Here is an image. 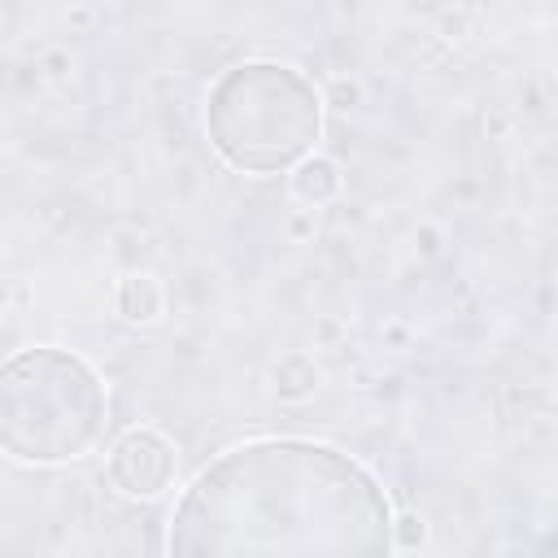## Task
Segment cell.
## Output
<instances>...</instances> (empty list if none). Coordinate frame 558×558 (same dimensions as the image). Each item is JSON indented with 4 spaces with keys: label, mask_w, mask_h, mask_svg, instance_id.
I'll list each match as a JSON object with an SVG mask.
<instances>
[{
    "label": "cell",
    "mask_w": 558,
    "mask_h": 558,
    "mask_svg": "<svg viewBox=\"0 0 558 558\" xmlns=\"http://www.w3.org/2000/svg\"><path fill=\"white\" fill-rule=\"evenodd\" d=\"M371 466L310 436H253L205 462L166 523V558H392Z\"/></svg>",
    "instance_id": "6da1fadb"
},
{
    "label": "cell",
    "mask_w": 558,
    "mask_h": 558,
    "mask_svg": "<svg viewBox=\"0 0 558 558\" xmlns=\"http://www.w3.org/2000/svg\"><path fill=\"white\" fill-rule=\"evenodd\" d=\"M323 122V87L275 57H248L218 70L201 109V126L218 161L248 179L292 174L310 153H318Z\"/></svg>",
    "instance_id": "7a4b0ae2"
},
{
    "label": "cell",
    "mask_w": 558,
    "mask_h": 558,
    "mask_svg": "<svg viewBox=\"0 0 558 558\" xmlns=\"http://www.w3.org/2000/svg\"><path fill=\"white\" fill-rule=\"evenodd\" d=\"M109 392L100 371L57 344L17 349L0 375V445L22 466H65L105 436Z\"/></svg>",
    "instance_id": "3957f363"
},
{
    "label": "cell",
    "mask_w": 558,
    "mask_h": 558,
    "mask_svg": "<svg viewBox=\"0 0 558 558\" xmlns=\"http://www.w3.org/2000/svg\"><path fill=\"white\" fill-rule=\"evenodd\" d=\"M105 480L126 501H157L179 484V445L161 427L135 423L105 449Z\"/></svg>",
    "instance_id": "277c9868"
},
{
    "label": "cell",
    "mask_w": 558,
    "mask_h": 558,
    "mask_svg": "<svg viewBox=\"0 0 558 558\" xmlns=\"http://www.w3.org/2000/svg\"><path fill=\"white\" fill-rule=\"evenodd\" d=\"M288 196L301 205V209H327L344 196V170L331 153H310L292 174H288Z\"/></svg>",
    "instance_id": "5b68a950"
},
{
    "label": "cell",
    "mask_w": 558,
    "mask_h": 558,
    "mask_svg": "<svg viewBox=\"0 0 558 558\" xmlns=\"http://www.w3.org/2000/svg\"><path fill=\"white\" fill-rule=\"evenodd\" d=\"M113 314L131 327H153L166 314V288L153 270H126L113 283Z\"/></svg>",
    "instance_id": "8992f818"
},
{
    "label": "cell",
    "mask_w": 558,
    "mask_h": 558,
    "mask_svg": "<svg viewBox=\"0 0 558 558\" xmlns=\"http://www.w3.org/2000/svg\"><path fill=\"white\" fill-rule=\"evenodd\" d=\"M266 384H270V392H275L283 405H305V401H314V392L323 388V366L314 362V353L288 349V353H279V357L270 362Z\"/></svg>",
    "instance_id": "52a82bcc"
},
{
    "label": "cell",
    "mask_w": 558,
    "mask_h": 558,
    "mask_svg": "<svg viewBox=\"0 0 558 558\" xmlns=\"http://www.w3.org/2000/svg\"><path fill=\"white\" fill-rule=\"evenodd\" d=\"M432 541V523L418 510H397L392 514V545L397 554H423Z\"/></svg>",
    "instance_id": "ba28073f"
},
{
    "label": "cell",
    "mask_w": 558,
    "mask_h": 558,
    "mask_svg": "<svg viewBox=\"0 0 558 558\" xmlns=\"http://www.w3.org/2000/svg\"><path fill=\"white\" fill-rule=\"evenodd\" d=\"M323 100H327V109H357L362 105V83L353 74H331L327 87H323Z\"/></svg>",
    "instance_id": "9c48e42d"
},
{
    "label": "cell",
    "mask_w": 558,
    "mask_h": 558,
    "mask_svg": "<svg viewBox=\"0 0 558 558\" xmlns=\"http://www.w3.org/2000/svg\"><path fill=\"white\" fill-rule=\"evenodd\" d=\"M39 74H44L48 83H65V78L74 74V52H70V48H44V52H39Z\"/></svg>",
    "instance_id": "30bf717a"
},
{
    "label": "cell",
    "mask_w": 558,
    "mask_h": 558,
    "mask_svg": "<svg viewBox=\"0 0 558 558\" xmlns=\"http://www.w3.org/2000/svg\"><path fill=\"white\" fill-rule=\"evenodd\" d=\"M440 248H445V231H440L436 222H418V227H414V253H418L423 262H436Z\"/></svg>",
    "instance_id": "8fae6325"
},
{
    "label": "cell",
    "mask_w": 558,
    "mask_h": 558,
    "mask_svg": "<svg viewBox=\"0 0 558 558\" xmlns=\"http://www.w3.org/2000/svg\"><path fill=\"white\" fill-rule=\"evenodd\" d=\"M288 231H292L296 240H310V235H314V214H310V209H296L292 222H288Z\"/></svg>",
    "instance_id": "7c38bea8"
},
{
    "label": "cell",
    "mask_w": 558,
    "mask_h": 558,
    "mask_svg": "<svg viewBox=\"0 0 558 558\" xmlns=\"http://www.w3.org/2000/svg\"><path fill=\"white\" fill-rule=\"evenodd\" d=\"M65 22L70 26H92L96 22V9L92 4H74V9H65Z\"/></svg>",
    "instance_id": "4fadbf2b"
},
{
    "label": "cell",
    "mask_w": 558,
    "mask_h": 558,
    "mask_svg": "<svg viewBox=\"0 0 558 558\" xmlns=\"http://www.w3.org/2000/svg\"><path fill=\"white\" fill-rule=\"evenodd\" d=\"M384 336H388L397 349H405V344H410V327H401V323H388V327H384Z\"/></svg>",
    "instance_id": "5bb4252c"
}]
</instances>
